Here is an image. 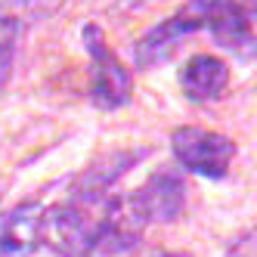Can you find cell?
Returning <instances> with one entry per match:
<instances>
[{"label": "cell", "instance_id": "6da1fadb", "mask_svg": "<svg viewBox=\"0 0 257 257\" xmlns=\"http://www.w3.org/2000/svg\"><path fill=\"white\" fill-rule=\"evenodd\" d=\"M195 31H208L223 50L242 59L257 56V16L242 7V0H189L171 19H164L158 28H152L137 41L134 47L137 65L155 68L168 62L180 41Z\"/></svg>", "mask_w": 257, "mask_h": 257}, {"label": "cell", "instance_id": "7a4b0ae2", "mask_svg": "<svg viewBox=\"0 0 257 257\" xmlns=\"http://www.w3.org/2000/svg\"><path fill=\"white\" fill-rule=\"evenodd\" d=\"M171 149H174V158L189 174L208 177V180L226 177L235 158V143L223 134L205 131V127H177L171 134Z\"/></svg>", "mask_w": 257, "mask_h": 257}, {"label": "cell", "instance_id": "3957f363", "mask_svg": "<svg viewBox=\"0 0 257 257\" xmlns=\"http://www.w3.org/2000/svg\"><path fill=\"white\" fill-rule=\"evenodd\" d=\"M84 47L90 53V99L99 108H121L131 99V75L105 47L99 25H84Z\"/></svg>", "mask_w": 257, "mask_h": 257}, {"label": "cell", "instance_id": "277c9868", "mask_svg": "<svg viewBox=\"0 0 257 257\" xmlns=\"http://www.w3.org/2000/svg\"><path fill=\"white\" fill-rule=\"evenodd\" d=\"M134 201L146 223H168L177 220L186 208V186L177 171H155L143 186L134 192Z\"/></svg>", "mask_w": 257, "mask_h": 257}, {"label": "cell", "instance_id": "5b68a950", "mask_svg": "<svg viewBox=\"0 0 257 257\" xmlns=\"http://www.w3.org/2000/svg\"><path fill=\"white\" fill-rule=\"evenodd\" d=\"M41 220L44 208L34 201L10 211L0 223V257H31L41 248Z\"/></svg>", "mask_w": 257, "mask_h": 257}, {"label": "cell", "instance_id": "8992f818", "mask_svg": "<svg viewBox=\"0 0 257 257\" xmlns=\"http://www.w3.org/2000/svg\"><path fill=\"white\" fill-rule=\"evenodd\" d=\"M180 87L192 102H211L229 87V68L217 56H192L180 68Z\"/></svg>", "mask_w": 257, "mask_h": 257}, {"label": "cell", "instance_id": "52a82bcc", "mask_svg": "<svg viewBox=\"0 0 257 257\" xmlns=\"http://www.w3.org/2000/svg\"><path fill=\"white\" fill-rule=\"evenodd\" d=\"M22 22L13 19V16L0 13V93L13 78V65H16V47H19L22 38Z\"/></svg>", "mask_w": 257, "mask_h": 257}, {"label": "cell", "instance_id": "ba28073f", "mask_svg": "<svg viewBox=\"0 0 257 257\" xmlns=\"http://www.w3.org/2000/svg\"><path fill=\"white\" fill-rule=\"evenodd\" d=\"M62 4L65 0H4L0 13H7V16H13V19H19L22 25H28V22L50 19Z\"/></svg>", "mask_w": 257, "mask_h": 257}, {"label": "cell", "instance_id": "9c48e42d", "mask_svg": "<svg viewBox=\"0 0 257 257\" xmlns=\"http://www.w3.org/2000/svg\"><path fill=\"white\" fill-rule=\"evenodd\" d=\"M152 257H189V254H183V251H155Z\"/></svg>", "mask_w": 257, "mask_h": 257}, {"label": "cell", "instance_id": "30bf717a", "mask_svg": "<svg viewBox=\"0 0 257 257\" xmlns=\"http://www.w3.org/2000/svg\"><path fill=\"white\" fill-rule=\"evenodd\" d=\"M242 7H245V10H251V13L257 16V0H242Z\"/></svg>", "mask_w": 257, "mask_h": 257}]
</instances>
